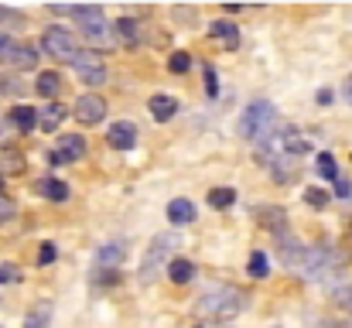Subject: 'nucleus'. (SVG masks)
<instances>
[{"label": "nucleus", "mask_w": 352, "mask_h": 328, "mask_svg": "<svg viewBox=\"0 0 352 328\" xmlns=\"http://www.w3.org/2000/svg\"><path fill=\"white\" fill-rule=\"evenodd\" d=\"M243 305H246L243 291H236V287H209L199 298L195 311H199V318H209V322H233L236 315L243 311Z\"/></svg>", "instance_id": "obj_1"}, {"label": "nucleus", "mask_w": 352, "mask_h": 328, "mask_svg": "<svg viewBox=\"0 0 352 328\" xmlns=\"http://www.w3.org/2000/svg\"><path fill=\"white\" fill-rule=\"evenodd\" d=\"M346 267V253H339L336 246L329 243H318V246H305V256L298 263V270L308 277V281H325L332 274H339Z\"/></svg>", "instance_id": "obj_2"}, {"label": "nucleus", "mask_w": 352, "mask_h": 328, "mask_svg": "<svg viewBox=\"0 0 352 328\" xmlns=\"http://www.w3.org/2000/svg\"><path fill=\"white\" fill-rule=\"evenodd\" d=\"M274 120H277L274 103L256 100V103H250V107L243 109V116H239L236 130H239V137H246V140H260V137H267V133L274 130Z\"/></svg>", "instance_id": "obj_3"}, {"label": "nucleus", "mask_w": 352, "mask_h": 328, "mask_svg": "<svg viewBox=\"0 0 352 328\" xmlns=\"http://www.w3.org/2000/svg\"><path fill=\"white\" fill-rule=\"evenodd\" d=\"M182 239L175 236V232H164V236H154V243L147 246V253H144V263H140V281L144 284H151V277L161 270V263L175 253V246H178Z\"/></svg>", "instance_id": "obj_4"}, {"label": "nucleus", "mask_w": 352, "mask_h": 328, "mask_svg": "<svg viewBox=\"0 0 352 328\" xmlns=\"http://www.w3.org/2000/svg\"><path fill=\"white\" fill-rule=\"evenodd\" d=\"M41 48H45V55H55L62 62H72L76 58V41H72V34L65 28H48L41 34Z\"/></svg>", "instance_id": "obj_5"}, {"label": "nucleus", "mask_w": 352, "mask_h": 328, "mask_svg": "<svg viewBox=\"0 0 352 328\" xmlns=\"http://www.w3.org/2000/svg\"><path fill=\"white\" fill-rule=\"evenodd\" d=\"M72 65H76V72H79V79H82L86 86H100V83L107 79V69H103V62H100L96 52H76Z\"/></svg>", "instance_id": "obj_6"}, {"label": "nucleus", "mask_w": 352, "mask_h": 328, "mask_svg": "<svg viewBox=\"0 0 352 328\" xmlns=\"http://www.w3.org/2000/svg\"><path fill=\"white\" fill-rule=\"evenodd\" d=\"M72 116H76L82 127H96V123L107 116V103H103L96 93H86V96H79V100H76Z\"/></svg>", "instance_id": "obj_7"}, {"label": "nucleus", "mask_w": 352, "mask_h": 328, "mask_svg": "<svg viewBox=\"0 0 352 328\" xmlns=\"http://www.w3.org/2000/svg\"><path fill=\"white\" fill-rule=\"evenodd\" d=\"M107 140H110V147H117V151H130V147L137 144V123L117 120V123L107 130Z\"/></svg>", "instance_id": "obj_8"}, {"label": "nucleus", "mask_w": 352, "mask_h": 328, "mask_svg": "<svg viewBox=\"0 0 352 328\" xmlns=\"http://www.w3.org/2000/svg\"><path fill=\"white\" fill-rule=\"evenodd\" d=\"M147 109H151V116H154L157 123H168V120L178 113V100H175V96H164V93H157V96H151Z\"/></svg>", "instance_id": "obj_9"}, {"label": "nucleus", "mask_w": 352, "mask_h": 328, "mask_svg": "<svg viewBox=\"0 0 352 328\" xmlns=\"http://www.w3.org/2000/svg\"><path fill=\"white\" fill-rule=\"evenodd\" d=\"M58 154H62V161H65V164H72V161H79V157L86 154V140H82L79 133L58 137Z\"/></svg>", "instance_id": "obj_10"}, {"label": "nucleus", "mask_w": 352, "mask_h": 328, "mask_svg": "<svg viewBox=\"0 0 352 328\" xmlns=\"http://www.w3.org/2000/svg\"><path fill=\"white\" fill-rule=\"evenodd\" d=\"M277 239H280V260H284V267H298L301 263V256H305V246L294 239V236H284V232H277Z\"/></svg>", "instance_id": "obj_11"}, {"label": "nucleus", "mask_w": 352, "mask_h": 328, "mask_svg": "<svg viewBox=\"0 0 352 328\" xmlns=\"http://www.w3.org/2000/svg\"><path fill=\"white\" fill-rule=\"evenodd\" d=\"M7 62H10L17 72H28V69H34V65H38V52H34V48H28V45H14V52L7 55Z\"/></svg>", "instance_id": "obj_12"}, {"label": "nucleus", "mask_w": 352, "mask_h": 328, "mask_svg": "<svg viewBox=\"0 0 352 328\" xmlns=\"http://www.w3.org/2000/svg\"><path fill=\"white\" fill-rule=\"evenodd\" d=\"M123 256H126V243H123V239H113V243H107V246L96 250V263H100V267H113Z\"/></svg>", "instance_id": "obj_13"}, {"label": "nucleus", "mask_w": 352, "mask_h": 328, "mask_svg": "<svg viewBox=\"0 0 352 328\" xmlns=\"http://www.w3.org/2000/svg\"><path fill=\"white\" fill-rule=\"evenodd\" d=\"M168 277H171L175 284H188V281H195V263L185 260V256H175V260L168 263Z\"/></svg>", "instance_id": "obj_14"}, {"label": "nucleus", "mask_w": 352, "mask_h": 328, "mask_svg": "<svg viewBox=\"0 0 352 328\" xmlns=\"http://www.w3.org/2000/svg\"><path fill=\"white\" fill-rule=\"evenodd\" d=\"M7 123L28 133V130H34V127H38V109H31V107H14V109H10V116H7Z\"/></svg>", "instance_id": "obj_15"}, {"label": "nucleus", "mask_w": 352, "mask_h": 328, "mask_svg": "<svg viewBox=\"0 0 352 328\" xmlns=\"http://www.w3.org/2000/svg\"><path fill=\"white\" fill-rule=\"evenodd\" d=\"M168 219H171L175 226H188V222L195 219V206H192L188 199H175V202H168Z\"/></svg>", "instance_id": "obj_16"}, {"label": "nucleus", "mask_w": 352, "mask_h": 328, "mask_svg": "<svg viewBox=\"0 0 352 328\" xmlns=\"http://www.w3.org/2000/svg\"><path fill=\"white\" fill-rule=\"evenodd\" d=\"M38 192H41L45 199H52V202H65V199H69V185H65L62 178H41V182H38Z\"/></svg>", "instance_id": "obj_17"}, {"label": "nucleus", "mask_w": 352, "mask_h": 328, "mask_svg": "<svg viewBox=\"0 0 352 328\" xmlns=\"http://www.w3.org/2000/svg\"><path fill=\"white\" fill-rule=\"evenodd\" d=\"M65 116H69V109L62 107V103H48V107L38 113V127H41V130H55Z\"/></svg>", "instance_id": "obj_18"}, {"label": "nucleus", "mask_w": 352, "mask_h": 328, "mask_svg": "<svg viewBox=\"0 0 352 328\" xmlns=\"http://www.w3.org/2000/svg\"><path fill=\"white\" fill-rule=\"evenodd\" d=\"M52 322V301H38L31 311H28V318H24V328H45Z\"/></svg>", "instance_id": "obj_19"}, {"label": "nucleus", "mask_w": 352, "mask_h": 328, "mask_svg": "<svg viewBox=\"0 0 352 328\" xmlns=\"http://www.w3.org/2000/svg\"><path fill=\"white\" fill-rule=\"evenodd\" d=\"M34 89H38L45 100H52V96H58V89H62V76H58V72H41Z\"/></svg>", "instance_id": "obj_20"}, {"label": "nucleus", "mask_w": 352, "mask_h": 328, "mask_svg": "<svg viewBox=\"0 0 352 328\" xmlns=\"http://www.w3.org/2000/svg\"><path fill=\"white\" fill-rule=\"evenodd\" d=\"M209 34H212V38H223L226 48H236V41H239L236 24H230V21H212V24H209Z\"/></svg>", "instance_id": "obj_21"}, {"label": "nucleus", "mask_w": 352, "mask_h": 328, "mask_svg": "<svg viewBox=\"0 0 352 328\" xmlns=\"http://www.w3.org/2000/svg\"><path fill=\"white\" fill-rule=\"evenodd\" d=\"M117 38L123 41V45H137L140 41V31H137V21H130V17H120L117 24Z\"/></svg>", "instance_id": "obj_22"}, {"label": "nucleus", "mask_w": 352, "mask_h": 328, "mask_svg": "<svg viewBox=\"0 0 352 328\" xmlns=\"http://www.w3.org/2000/svg\"><path fill=\"white\" fill-rule=\"evenodd\" d=\"M246 274H250V277H256V281L270 274V260L263 256V250H256V253H250V263H246Z\"/></svg>", "instance_id": "obj_23"}, {"label": "nucleus", "mask_w": 352, "mask_h": 328, "mask_svg": "<svg viewBox=\"0 0 352 328\" xmlns=\"http://www.w3.org/2000/svg\"><path fill=\"white\" fill-rule=\"evenodd\" d=\"M233 202H236L233 188H212V192H209V206H212V209H230Z\"/></svg>", "instance_id": "obj_24"}, {"label": "nucleus", "mask_w": 352, "mask_h": 328, "mask_svg": "<svg viewBox=\"0 0 352 328\" xmlns=\"http://www.w3.org/2000/svg\"><path fill=\"white\" fill-rule=\"evenodd\" d=\"M315 171H318L322 178H339V164H336V157H332V154H318Z\"/></svg>", "instance_id": "obj_25"}, {"label": "nucleus", "mask_w": 352, "mask_h": 328, "mask_svg": "<svg viewBox=\"0 0 352 328\" xmlns=\"http://www.w3.org/2000/svg\"><path fill=\"white\" fill-rule=\"evenodd\" d=\"M82 31H86V38H89L93 45H96V41L103 45V41L110 38V28H107V21H93V24H86Z\"/></svg>", "instance_id": "obj_26"}, {"label": "nucleus", "mask_w": 352, "mask_h": 328, "mask_svg": "<svg viewBox=\"0 0 352 328\" xmlns=\"http://www.w3.org/2000/svg\"><path fill=\"white\" fill-rule=\"evenodd\" d=\"M260 222H267L274 232H284V209H260Z\"/></svg>", "instance_id": "obj_27"}, {"label": "nucleus", "mask_w": 352, "mask_h": 328, "mask_svg": "<svg viewBox=\"0 0 352 328\" xmlns=\"http://www.w3.org/2000/svg\"><path fill=\"white\" fill-rule=\"evenodd\" d=\"M0 93L3 96H21L24 93V83L17 76H0Z\"/></svg>", "instance_id": "obj_28"}, {"label": "nucleus", "mask_w": 352, "mask_h": 328, "mask_svg": "<svg viewBox=\"0 0 352 328\" xmlns=\"http://www.w3.org/2000/svg\"><path fill=\"white\" fill-rule=\"evenodd\" d=\"M188 65H192V55H188V52H175V55L168 58V69H171V72H188Z\"/></svg>", "instance_id": "obj_29"}, {"label": "nucleus", "mask_w": 352, "mask_h": 328, "mask_svg": "<svg viewBox=\"0 0 352 328\" xmlns=\"http://www.w3.org/2000/svg\"><path fill=\"white\" fill-rule=\"evenodd\" d=\"M305 202L315 206V209H325V206H329V192H325V188H308V192H305Z\"/></svg>", "instance_id": "obj_30"}, {"label": "nucleus", "mask_w": 352, "mask_h": 328, "mask_svg": "<svg viewBox=\"0 0 352 328\" xmlns=\"http://www.w3.org/2000/svg\"><path fill=\"white\" fill-rule=\"evenodd\" d=\"M332 298H336L342 308H349V311H352V284H339V287L332 291Z\"/></svg>", "instance_id": "obj_31"}, {"label": "nucleus", "mask_w": 352, "mask_h": 328, "mask_svg": "<svg viewBox=\"0 0 352 328\" xmlns=\"http://www.w3.org/2000/svg\"><path fill=\"white\" fill-rule=\"evenodd\" d=\"M55 256H58L55 243H41V250H38V263H41V267H48V263H55Z\"/></svg>", "instance_id": "obj_32"}, {"label": "nucleus", "mask_w": 352, "mask_h": 328, "mask_svg": "<svg viewBox=\"0 0 352 328\" xmlns=\"http://www.w3.org/2000/svg\"><path fill=\"white\" fill-rule=\"evenodd\" d=\"M14 281H21V270L14 263H0V284H14Z\"/></svg>", "instance_id": "obj_33"}, {"label": "nucleus", "mask_w": 352, "mask_h": 328, "mask_svg": "<svg viewBox=\"0 0 352 328\" xmlns=\"http://www.w3.org/2000/svg\"><path fill=\"white\" fill-rule=\"evenodd\" d=\"M206 93H209V96H219V79H216V69H206Z\"/></svg>", "instance_id": "obj_34"}, {"label": "nucleus", "mask_w": 352, "mask_h": 328, "mask_svg": "<svg viewBox=\"0 0 352 328\" xmlns=\"http://www.w3.org/2000/svg\"><path fill=\"white\" fill-rule=\"evenodd\" d=\"M0 21H3V24H21L24 14H21V10H7V7H0Z\"/></svg>", "instance_id": "obj_35"}, {"label": "nucleus", "mask_w": 352, "mask_h": 328, "mask_svg": "<svg viewBox=\"0 0 352 328\" xmlns=\"http://www.w3.org/2000/svg\"><path fill=\"white\" fill-rule=\"evenodd\" d=\"M336 195H339V199H349L352 195V182L349 178H336Z\"/></svg>", "instance_id": "obj_36"}, {"label": "nucleus", "mask_w": 352, "mask_h": 328, "mask_svg": "<svg viewBox=\"0 0 352 328\" xmlns=\"http://www.w3.org/2000/svg\"><path fill=\"white\" fill-rule=\"evenodd\" d=\"M171 14H175V21H185V24H192V21H195V10H192V7H175Z\"/></svg>", "instance_id": "obj_37"}, {"label": "nucleus", "mask_w": 352, "mask_h": 328, "mask_svg": "<svg viewBox=\"0 0 352 328\" xmlns=\"http://www.w3.org/2000/svg\"><path fill=\"white\" fill-rule=\"evenodd\" d=\"M14 45H17V41H14L10 34H3V31H0V58H7V55L14 52Z\"/></svg>", "instance_id": "obj_38"}, {"label": "nucleus", "mask_w": 352, "mask_h": 328, "mask_svg": "<svg viewBox=\"0 0 352 328\" xmlns=\"http://www.w3.org/2000/svg\"><path fill=\"white\" fill-rule=\"evenodd\" d=\"M14 212H17V209H14V202L0 195V222H3V219H10V216H14Z\"/></svg>", "instance_id": "obj_39"}, {"label": "nucleus", "mask_w": 352, "mask_h": 328, "mask_svg": "<svg viewBox=\"0 0 352 328\" xmlns=\"http://www.w3.org/2000/svg\"><path fill=\"white\" fill-rule=\"evenodd\" d=\"M3 164H7V171H21V164H24V161H21V154H7V157H3Z\"/></svg>", "instance_id": "obj_40"}, {"label": "nucleus", "mask_w": 352, "mask_h": 328, "mask_svg": "<svg viewBox=\"0 0 352 328\" xmlns=\"http://www.w3.org/2000/svg\"><path fill=\"white\" fill-rule=\"evenodd\" d=\"M0 144H7V123H0Z\"/></svg>", "instance_id": "obj_41"}, {"label": "nucleus", "mask_w": 352, "mask_h": 328, "mask_svg": "<svg viewBox=\"0 0 352 328\" xmlns=\"http://www.w3.org/2000/svg\"><path fill=\"white\" fill-rule=\"evenodd\" d=\"M346 100L352 103V79H346Z\"/></svg>", "instance_id": "obj_42"}, {"label": "nucleus", "mask_w": 352, "mask_h": 328, "mask_svg": "<svg viewBox=\"0 0 352 328\" xmlns=\"http://www.w3.org/2000/svg\"><path fill=\"white\" fill-rule=\"evenodd\" d=\"M0 192H3V178H0Z\"/></svg>", "instance_id": "obj_43"}]
</instances>
